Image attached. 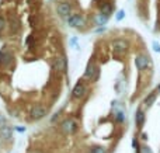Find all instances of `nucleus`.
I'll return each mask as SVG.
<instances>
[{"mask_svg": "<svg viewBox=\"0 0 160 153\" xmlns=\"http://www.w3.org/2000/svg\"><path fill=\"white\" fill-rule=\"evenodd\" d=\"M45 115H47V110H45L42 106L34 107L32 111H31V117H32L34 120H41V118H44Z\"/></svg>", "mask_w": 160, "mask_h": 153, "instance_id": "423d86ee", "label": "nucleus"}, {"mask_svg": "<svg viewBox=\"0 0 160 153\" xmlns=\"http://www.w3.org/2000/svg\"><path fill=\"white\" fill-rule=\"evenodd\" d=\"M76 128H78V125H76V122L73 120H66L62 124V129H63L66 134H73V132L76 131Z\"/></svg>", "mask_w": 160, "mask_h": 153, "instance_id": "6e6552de", "label": "nucleus"}, {"mask_svg": "<svg viewBox=\"0 0 160 153\" xmlns=\"http://www.w3.org/2000/svg\"><path fill=\"white\" fill-rule=\"evenodd\" d=\"M0 136L6 141H10L11 139V128L8 125H3L0 126Z\"/></svg>", "mask_w": 160, "mask_h": 153, "instance_id": "9b49d317", "label": "nucleus"}, {"mask_svg": "<svg viewBox=\"0 0 160 153\" xmlns=\"http://www.w3.org/2000/svg\"><path fill=\"white\" fill-rule=\"evenodd\" d=\"M124 17H125V11H124V10H119V11H118V13H117L115 18H117V20H118V21H121V20H122V18H124Z\"/></svg>", "mask_w": 160, "mask_h": 153, "instance_id": "dca6fc26", "label": "nucleus"}, {"mask_svg": "<svg viewBox=\"0 0 160 153\" xmlns=\"http://www.w3.org/2000/svg\"><path fill=\"white\" fill-rule=\"evenodd\" d=\"M84 93H86V86L82 83V81H79L72 91V97L73 98H82L83 96H84Z\"/></svg>", "mask_w": 160, "mask_h": 153, "instance_id": "0eeeda50", "label": "nucleus"}, {"mask_svg": "<svg viewBox=\"0 0 160 153\" xmlns=\"http://www.w3.org/2000/svg\"><path fill=\"white\" fill-rule=\"evenodd\" d=\"M117 118H118L119 121H124V112H122V111L117 112Z\"/></svg>", "mask_w": 160, "mask_h": 153, "instance_id": "aec40b11", "label": "nucleus"}, {"mask_svg": "<svg viewBox=\"0 0 160 153\" xmlns=\"http://www.w3.org/2000/svg\"><path fill=\"white\" fill-rule=\"evenodd\" d=\"M53 66H55L56 70L59 72H65L66 70V59L63 56H58V58L53 59Z\"/></svg>", "mask_w": 160, "mask_h": 153, "instance_id": "1a4fd4ad", "label": "nucleus"}, {"mask_svg": "<svg viewBox=\"0 0 160 153\" xmlns=\"http://www.w3.org/2000/svg\"><path fill=\"white\" fill-rule=\"evenodd\" d=\"M98 76H100V69L94 63H88L87 69H86V73H84V77L90 79V80H97Z\"/></svg>", "mask_w": 160, "mask_h": 153, "instance_id": "f03ea898", "label": "nucleus"}, {"mask_svg": "<svg viewBox=\"0 0 160 153\" xmlns=\"http://www.w3.org/2000/svg\"><path fill=\"white\" fill-rule=\"evenodd\" d=\"M3 27H4V20L0 17V30H3Z\"/></svg>", "mask_w": 160, "mask_h": 153, "instance_id": "412c9836", "label": "nucleus"}, {"mask_svg": "<svg viewBox=\"0 0 160 153\" xmlns=\"http://www.w3.org/2000/svg\"><path fill=\"white\" fill-rule=\"evenodd\" d=\"M135 121H136V125L139 126V128H142L145 124V114L142 110H138L136 111V117H135Z\"/></svg>", "mask_w": 160, "mask_h": 153, "instance_id": "f8f14e48", "label": "nucleus"}, {"mask_svg": "<svg viewBox=\"0 0 160 153\" xmlns=\"http://www.w3.org/2000/svg\"><path fill=\"white\" fill-rule=\"evenodd\" d=\"M107 20H108V17H105V16H102V14H100V17H98V20H97V22H98V25H102V24H105V22H107Z\"/></svg>", "mask_w": 160, "mask_h": 153, "instance_id": "2eb2a0df", "label": "nucleus"}, {"mask_svg": "<svg viewBox=\"0 0 160 153\" xmlns=\"http://www.w3.org/2000/svg\"><path fill=\"white\" fill-rule=\"evenodd\" d=\"M68 24L70 27H83L86 24V20L83 18L80 14H70L68 17Z\"/></svg>", "mask_w": 160, "mask_h": 153, "instance_id": "7ed1b4c3", "label": "nucleus"}, {"mask_svg": "<svg viewBox=\"0 0 160 153\" xmlns=\"http://www.w3.org/2000/svg\"><path fill=\"white\" fill-rule=\"evenodd\" d=\"M11 62H13V55H11V52L7 51L6 48H3V49L0 51V65L8 66Z\"/></svg>", "mask_w": 160, "mask_h": 153, "instance_id": "20e7f679", "label": "nucleus"}, {"mask_svg": "<svg viewBox=\"0 0 160 153\" xmlns=\"http://www.w3.org/2000/svg\"><path fill=\"white\" fill-rule=\"evenodd\" d=\"M70 11H72V6H70L69 3H61V4L58 6V13L61 14L62 17H69Z\"/></svg>", "mask_w": 160, "mask_h": 153, "instance_id": "9d476101", "label": "nucleus"}, {"mask_svg": "<svg viewBox=\"0 0 160 153\" xmlns=\"http://www.w3.org/2000/svg\"><path fill=\"white\" fill-rule=\"evenodd\" d=\"M3 125H7V121H6L4 115L0 114V126H3Z\"/></svg>", "mask_w": 160, "mask_h": 153, "instance_id": "a211bd4d", "label": "nucleus"}, {"mask_svg": "<svg viewBox=\"0 0 160 153\" xmlns=\"http://www.w3.org/2000/svg\"><path fill=\"white\" fill-rule=\"evenodd\" d=\"M155 98H156V93H152L149 97H146V100H145V106L150 107L153 104V101H155Z\"/></svg>", "mask_w": 160, "mask_h": 153, "instance_id": "ddd939ff", "label": "nucleus"}, {"mask_svg": "<svg viewBox=\"0 0 160 153\" xmlns=\"http://www.w3.org/2000/svg\"><path fill=\"white\" fill-rule=\"evenodd\" d=\"M158 93H160V86H159V89H158Z\"/></svg>", "mask_w": 160, "mask_h": 153, "instance_id": "5701e85b", "label": "nucleus"}, {"mask_svg": "<svg viewBox=\"0 0 160 153\" xmlns=\"http://www.w3.org/2000/svg\"><path fill=\"white\" fill-rule=\"evenodd\" d=\"M153 49H155L156 51V52H160V44H158V42H156V41H153Z\"/></svg>", "mask_w": 160, "mask_h": 153, "instance_id": "6ab92c4d", "label": "nucleus"}, {"mask_svg": "<svg viewBox=\"0 0 160 153\" xmlns=\"http://www.w3.org/2000/svg\"><path fill=\"white\" fill-rule=\"evenodd\" d=\"M142 139H148V135L146 134H142Z\"/></svg>", "mask_w": 160, "mask_h": 153, "instance_id": "4be33fe9", "label": "nucleus"}, {"mask_svg": "<svg viewBox=\"0 0 160 153\" xmlns=\"http://www.w3.org/2000/svg\"><path fill=\"white\" fill-rule=\"evenodd\" d=\"M90 153H108V152H107V149L102 148V146H96V148L91 149Z\"/></svg>", "mask_w": 160, "mask_h": 153, "instance_id": "4468645a", "label": "nucleus"}, {"mask_svg": "<svg viewBox=\"0 0 160 153\" xmlns=\"http://www.w3.org/2000/svg\"><path fill=\"white\" fill-rule=\"evenodd\" d=\"M139 153H152V151H150V148H148V146H143L142 149H139Z\"/></svg>", "mask_w": 160, "mask_h": 153, "instance_id": "f3484780", "label": "nucleus"}, {"mask_svg": "<svg viewBox=\"0 0 160 153\" xmlns=\"http://www.w3.org/2000/svg\"><path fill=\"white\" fill-rule=\"evenodd\" d=\"M127 48H128V44L124 39H115V41L112 42V49H114V52H117V53L125 52Z\"/></svg>", "mask_w": 160, "mask_h": 153, "instance_id": "39448f33", "label": "nucleus"}, {"mask_svg": "<svg viewBox=\"0 0 160 153\" xmlns=\"http://www.w3.org/2000/svg\"><path fill=\"white\" fill-rule=\"evenodd\" d=\"M135 65L139 72H143L148 66H150V58L146 55H138L135 58Z\"/></svg>", "mask_w": 160, "mask_h": 153, "instance_id": "f257e3e1", "label": "nucleus"}]
</instances>
